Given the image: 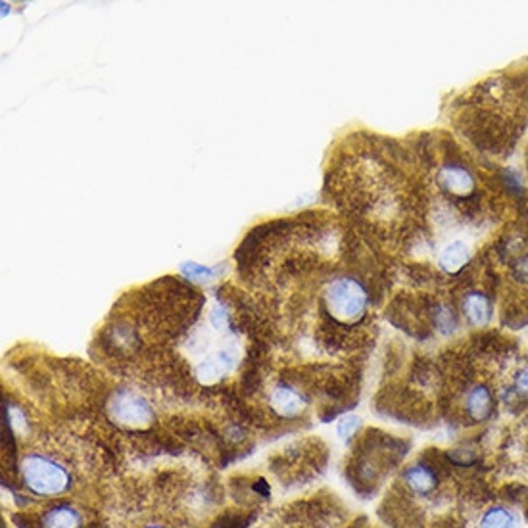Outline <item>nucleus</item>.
I'll list each match as a JSON object with an SVG mask.
<instances>
[{"label": "nucleus", "instance_id": "f257e3e1", "mask_svg": "<svg viewBox=\"0 0 528 528\" xmlns=\"http://www.w3.org/2000/svg\"><path fill=\"white\" fill-rule=\"evenodd\" d=\"M323 306L327 316L340 325L360 323L369 308V292L365 284L352 275H338L327 282L323 291Z\"/></svg>", "mask_w": 528, "mask_h": 528}, {"label": "nucleus", "instance_id": "f03ea898", "mask_svg": "<svg viewBox=\"0 0 528 528\" xmlns=\"http://www.w3.org/2000/svg\"><path fill=\"white\" fill-rule=\"evenodd\" d=\"M20 475L25 488L35 496L54 497L71 488L69 470L45 453L25 455L20 465Z\"/></svg>", "mask_w": 528, "mask_h": 528}, {"label": "nucleus", "instance_id": "7ed1b4c3", "mask_svg": "<svg viewBox=\"0 0 528 528\" xmlns=\"http://www.w3.org/2000/svg\"><path fill=\"white\" fill-rule=\"evenodd\" d=\"M108 416L113 423L127 429H147L154 421V409L148 399L131 389H120L110 396Z\"/></svg>", "mask_w": 528, "mask_h": 528}, {"label": "nucleus", "instance_id": "20e7f679", "mask_svg": "<svg viewBox=\"0 0 528 528\" xmlns=\"http://www.w3.org/2000/svg\"><path fill=\"white\" fill-rule=\"evenodd\" d=\"M436 183L440 191L455 200L470 198L477 191V179L470 174V169L461 162H444L438 167Z\"/></svg>", "mask_w": 528, "mask_h": 528}, {"label": "nucleus", "instance_id": "39448f33", "mask_svg": "<svg viewBox=\"0 0 528 528\" xmlns=\"http://www.w3.org/2000/svg\"><path fill=\"white\" fill-rule=\"evenodd\" d=\"M271 409L282 419H296L302 416L308 407L304 394L296 390L291 384H277L269 396Z\"/></svg>", "mask_w": 528, "mask_h": 528}, {"label": "nucleus", "instance_id": "423d86ee", "mask_svg": "<svg viewBox=\"0 0 528 528\" xmlns=\"http://www.w3.org/2000/svg\"><path fill=\"white\" fill-rule=\"evenodd\" d=\"M463 406L469 421L484 423L492 417V413L496 409V399L487 384H475V387L465 394Z\"/></svg>", "mask_w": 528, "mask_h": 528}, {"label": "nucleus", "instance_id": "0eeeda50", "mask_svg": "<svg viewBox=\"0 0 528 528\" xmlns=\"http://www.w3.org/2000/svg\"><path fill=\"white\" fill-rule=\"evenodd\" d=\"M402 480L413 494L423 496V497L431 496L438 487L436 470L425 463L409 465L402 473Z\"/></svg>", "mask_w": 528, "mask_h": 528}, {"label": "nucleus", "instance_id": "6e6552de", "mask_svg": "<svg viewBox=\"0 0 528 528\" xmlns=\"http://www.w3.org/2000/svg\"><path fill=\"white\" fill-rule=\"evenodd\" d=\"M461 313L463 318L473 327H484L492 319V302L487 294L480 291H470L461 300Z\"/></svg>", "mask_w": 528, "mask_h": 528}, {"label": "nucleus", "instance_id": "1a4fd4ad", "mask_svg": "<svg viewBox=\"0 0 528 528\" xmlns=\"http://www.w3.org/2000/svg\"><path fill=\"white\" fill-rule=\"evenodd\" d=\"M470 262V248L463 240H453L440 252L438 255V267L450 275H458L460 271L467 267Z\"/></svg>", "mask_w": 528, "mask_h": 528}, {"label": "nucleus", "instance_id": "9d476101", "mask_svg": "<svg viewBox=\"0 0 528 528\" xmlns=\"http://www.w3.org/2000/svg\"><path fill=\"white\" fill-rule=\"evenodd\" d=\"M42 528H81L83 517L79 509L67 504L54 506L40 519Z\"/></svg>", "mask_w": 528, "mask_h": 528}, {"label": "nucleus", "instance_id": "9b49d317", "mask_svg": "<svg viewBox=\"0 0 528 528\" xmlns=\"http://www.w3.org/2000/svg\"><path fill=\"white\" fill-rule=\"evenodd\" d=\"M477 528H519V519L509 507L492 506L482 513Z\"/></svg>", "mask_w": 528, "mask_h": 528}, {"label": "nucleus", "instance_id": "f8f14e48", "mask_svg": "<svg viewBox=\"0 0 528 528\" xmlns=\"http://www.w3.org/2000/svg\"><path fill=\"white\" fill-rule=\"evenodd\" d=\"M183 275L187 277V281L191 282H208L213 277H216V271L211 267H204V265H198V264H183L181 265Z\"/></svg>", "mask_w": 528, "mask_h": 528}, {"label": "nucleus", "instance_id": "ddd939ff", "mask_svg": "<svg viewBox=\"0 0 528 528\" xmlns=\"http://www.w3.org/2000/svg\"><path fill=\"white\" fill-rule=\"evenodd\" d=\"M360 429H362V419L360 417H355V416H346V417H342L340 421H338V426H336V433H338V436L345 440V442H350L355 434L360 433Z\"/></svg>", "mask_w": 528, "mask_h": 528}, {"label": "nucleus", "instance_id": "4468645a", "mask_svg": "<svg viewBox=\"0 0 528 528\" xmlns=\"http://www.w3.org/2000/svg\"><path fill=\"white\" fill-rule=\"evenodd\" d=\"M513 390H515V394L523 399H526L528 402V363H524L515 377H513Z\"/></svg>", "mask_w": 528, "mask_h": 528}, {"label": "nucleus", "instance_id": "2eb2a0df", "mask_svg": "<svg viewBox=\"0 0 528 528\" xmlns=\"http://www.w3.org/2000/svg\"><path fill=\"white\" fill-rule=\"evenodd\" d=\"M524 511H526V519H528V494H526V507H524Z\"/></svg>", "mask_w": 528, "mask_h": 528}, {"label": "nucleus", "instance_id": "dca6fc26", "mask_svg": "<svg viewBox=\"0 0 528 528\" xmlns=\"http://www.w3.org/2000/svg\"><path fill=\"white\" fill-rule=\"evenodd\" d=\"M147 528H164V526H158V524H152V526H147Z\"/></svg>", "mask_w": 528, "mask_h": 528}, {"label": "nucleus", "instance_id": "f3484780", "mask_svg": "<svg viewBox=\"0 0 528 528\" xmlns=\"http://www.w3.org/2000/svg\"><path fill=\"white\" fill-rule=\"evenodd\" d=\"M526 429H528V417H526Z\"/></svg>", "mask_w": 528, "mask_h": 528}]
</instances>
